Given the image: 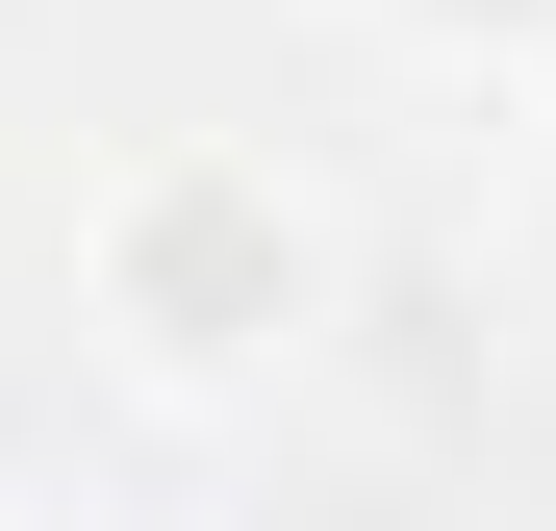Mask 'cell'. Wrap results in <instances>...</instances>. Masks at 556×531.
Instances as JSON below:
<instances>
[{
    "label": "cell",
    "mask_w": 556,
    "mask_h": 531,
    "mask_svg": "<svg viewBox=\"0 0 556 531\" xmlns=\"http://www.w3.org/2000/svg\"><path fill=\"white\" fill-rule=\"evenodd\" d=\"M76 329H102V380H152V405H278L354 329V228H329V177L253 152V127H127L76 177Z\"/></svg>",
    "instance_id": "1"
},
{
    "label": "cell",
    "mask_w": 556,
    "mask_h": 531,
    "mask_svg": "<svg viewBox=\"0 0 556 531\" xmlns=\"http://www.w3.org/2000/svg\"><path fill=\"white\" fill-rule=\"evenodd\" d=\"M380 51H430V76H531L556 51V0H354Z\"/></svg>",
    "instance_id": "2"
},
{
    "label": "cell",
    "mask_w": 556,
    "mask_h": 531,
    "mask_svg": "<svg viewBox=\"0 0 556 531\" xmlns=\"http://www.w3.org/2000/svg\"><path fill=\"white\" fill-rule=\"evenodd\" d=\"M0 531H127V506H76V481H0Z\"/></svg>",
    "instance_id": "3"
}]
</instances>
